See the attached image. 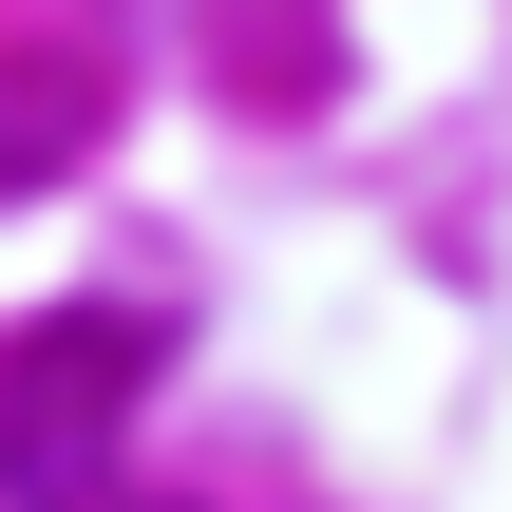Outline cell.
I'll return each instance as SVG.
<instances>
[{
  "label": "cell",
  "instance_id": "1",
  "mask_svg": "<svg viewBox=\"0 0 512 512\" xmlns=\"http://www.w3.org/2000/svg\"><path fill=\"white\" fill-rule=\"evenodd\" d=\"M152 323L133 304H76L0 361V512H114V456H133V399H152Z\"/></svg>",
  "mask_w": 512,
  "mask_h": 512
}]
</instances>
